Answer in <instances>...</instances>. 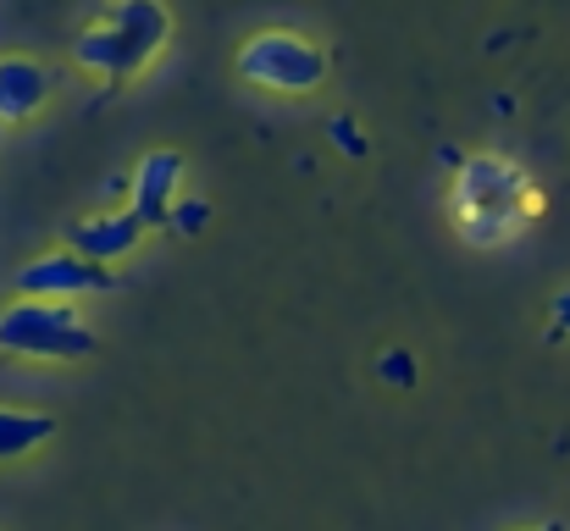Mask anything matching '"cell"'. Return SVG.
Masks as SVG:
<instances>
[{"label":"cell","instance_id":"obj_7","mask_svg":"<svg viewBox=\"0 0 570 531\" xmlns=\"http://www.w3.org/2000/svg\"><path fill=\"white\" fill-rule=\"evenodd\" d=\"M521 194H527V177L515 173L510 161L476 156V161H465V173H460L454 210H515Z\"/></svg>","mask_w":570,"mask_h":531},{"label":"cell","instance_id":"obj_2","mask_svg":"<svg viewBox=\"0 0 570 531\" xmlns=\"http://www.w3.org/2000/svg\"><path fill=\"white\" fill-rule=\"evenodd\" d=\"M238 78H249V83H261V89H277V95H311V89H322V78H327V50L311 45L305 33L272 28V33L244 39V50H238Z\"/></svg>","mask_w":570,"mask_h":531},{"label":"cell","instance_id":"obj_15","mask_svg":"<svg viewBox=\"0 0 570 531\" xmlns=\"http://www.w3.org/2000/svg\"><path fill=\"white\" fill-rule=\"evenodd\" d=\"M532 531H566V527H554V521H543V527H532Z\"/></svg>","mask_w":570,"mask_h":531},{"label":"cell","instance_id":"obj_4","mask_svg":"<svg viewBox=\"0 0 570 531\" xmlns=\"http://www.w3.org/2000/svg\"><path fill=\"white\" fill-rule=\"evenodd\" d=\"M145 222L134 210H100V216H83V222H67V249L95 260V266H111V260H128L139 244H145Z\"/></svg>","mask_w":570,"mask_h":531},{"label":"cell","instance_id":"obj_10","mask_svg":"<svg viewBox=\"0 0 570 531\" xmlns=\"http://www.w3.org/2000/svg\"><path fill=\"white\" fill-rule=\"evenodd\" d=\"M106 22L128 28L145 50H161V45H167V33H173V17H167V6H161V0H111Z\"/></svg>","mask_w":570,"mask_h":531},{"label":"cell","instance_id":"obj_14","mask_svg":"<svg viewBox=\"0 0 570 531\" xmlns=\"http://www.w3.org/2000/svg\"><path fill=\"white\" fill-rule=\"evenodd\" d=\"M333 139H338V145H350V150H361V139H355V128H350V122H333Z\"/></svg>","mask_w":570,"mask_h":531},{"label":"cell","instance_id":"obj_9","mask_svg":"<svg viewBox=\"0 0 570 531\" xmlns=\"http://www.w3.org/2000/svg\"><path fill=\"white\" fill-rule=\"evenodd\" d=\"M50 437H56V421H50V415L0 404V465H11V460H28V454H33L39 443H50Z\"/></svg>","mask_w":570,"mask_h":531},{"label":"cell","instance_id":"obj_6","mask_svg":"<svg viewBox=\"0 0 570 531\" xmlns=\"http://www.w3.org/2000/svg\"><path fill=\"white\" fill-rule=\"evenodd\" d=\"M150 56H156V50H145L128 28H117V22H106V17H100L89 33H78V67L100 72L106 83H122V78L145 72Z\"/></svg>","mask_w":570,"mask_h":531},{"label":"cell","instance_id":"obj_1","mask_svg":"<svg viewBox=\"0 0 570 531\" xmlns=\"http://www.w3.org/2000/svg\"><path fill=\"white\" fill-rule=\"evenodd\" d=\"M0 354H17V360H83V354H95V333L61 299H11L0 311Z\"/></svg>","mask_w":570,"mask_h":531},{"label":"cell","instance_id":"obj_3","mask_svg":"<svg viewBox=\"0 0 570 531\" xmlns=\"http://www.w3.org/2000/svg\"><path fill=\"white\" fill-rule=\"evenodd\" d=\"M106 288H117L111 266H95V260H83L72 249H50V255H39V260H28L17 272V299H61V305H72V299L106 294Z\"/></svg>","mask_w":570,"mask_h":531},{"label":"cell","instance_id":"obj_11","mask_svg":"<svg viewBox=\"0 0 570 531\" xmlns=\"http://www.w3.org/2000/svg\"><path fill=\"white\" fill-rule=\"evenodd\" d=\"M460 222H465V238L471 244H499V238L515 233L521 210H460Z\"/></svg>","mask_w":570,"mask_h":531},{"label":"cell","instance_id":"obj_5","mask_svg":"<svg viewBox=\"0 0 570 531\" xmlns=\"http://www.w3.org/2000/svg\"><path fill=\"white\" fill-rule=\"evenodd\" d=\"M178 188H184V156L178 150H150L139 161V173L128 177V210L145 227H167V216L178 205Z\"/></svg>","mask_w":570,"mask_h":531},{"label":"cell","instance_id":"obj_8","mask_svg":"<svg viewBox=\"0 0 570 531\" xmlns=\"http://www.w3.org/2000/svg\"><path fill=\"white\" fill-rule=\"evenodd\" d=\"M50 100V72L28 56H0V122H28Z\"/></svg>","mask_w":570,"mask_h":531},{"label":"cell","instance_id":"obj_13","mask_svg":"<svg viewBox=\"0 0 570 531\" xmlns=\"http://www.w3.org/2000/svg\"><path fill=\"white\" fill-rule=\"evenodd\" d=\"M205 216H210V205H205V199H178V205H173V216H167V227H178V233H199V227H205Z\"/></svg>","mask_w":570,"mask_h":531},{"label":"cell","instance_id":"obj_12","mask_svg":"<svg viewBox=\"0 0 570 531\" xmlns=\"http://www.w3.org/2000/svg\"><path fill=\"white\" fill-rule=\"evenodd\" d=\"M377 376L382 382H393V387H410V382H415V360H410L404 350H387L377 360Z\"/></svg>","mask_w":570,"mask_h":531}]
</instances>
